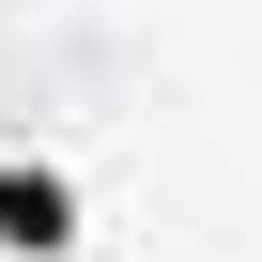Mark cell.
<instances>
[{
  "label": "cell",
  "mask_w": 262,
  "mask_h": 262,
  "mask_svg": "<svg viewBox=\"0 0 262 262\" xmlns=\"http://www.w3.org/2000/svg\"><path fill=\"white\" fill-rule=\"evenodd\" d=\"M0 247H16V262H62L77 247V185L47 155H0Z\"/></svg>",
  "instance_id": "6da1fadb"
}]
</instances>
